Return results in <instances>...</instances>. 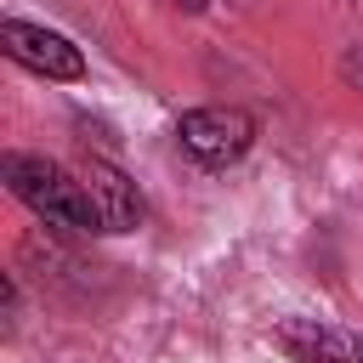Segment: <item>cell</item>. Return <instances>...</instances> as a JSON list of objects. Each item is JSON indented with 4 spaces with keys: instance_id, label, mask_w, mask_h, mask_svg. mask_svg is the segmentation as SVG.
I'll use <instances>...</instances> for the list:
<instances>
[{
    "instance_id": "1",
    "label": "cell",
    "mask_w": 363,
    "mask_h": 363,
    "mask_svg": "<svg viewBox=\"0 0 363 363\" xmlns=\"http://www.w3.org/2000/svg\"><path fill=\"white\" fill-rule=\"evenodd\" d=\"M0 182L45 221V227H68V233H102V216L85 193V182H74L57 159L40 153H6L0 159Z\"/></svg>"
},
{
    "instance_id": "4",
    "label": "cell",
    "mask_w": 363,
    "mask_h": 363,
    "mask_svg": "<svg viewBox=\"0 0 363 363\" xmlns=\"http://www.w3.org/2000/svg\"><path fill=\"white\" fill-rule=\"evenodd\" d=\"M85 193H91V204H96V216H102V233H136L142 227V193H136V182L119 170V164H108V159H91L85 164Z\"/></svg>"
},
{
    "instance_id": "3",
    "label": "cell",
    "mask_w": 363,
    "mask_h": 363,
    "mask_svg": "<svg viewBox=\"0 0 363 363\" xmlns=\"http://www.w3.org/2000/svg\"><path fill=\"white\" fill-rule=\"evenodd\" d=\"M0 45H6L11 62L34 68V74H45V79H79V74H85L79 45H74L68 34H57V28H40V23H23V17H6V23H0Z\"/></svg>"
},
{
    "instance_id": "6",
    "label": "cell",
    "mask_w": 363,
    "mask_h": 363,
    "mask_svg": "<svg viewBox=\"0 0 363 363\" xmlns=\"http://www.w3.org/2000/svg\"><path fill=\"white\" fill-rule=\"evenodd\" d=\"M357 363H363V340H357Z\"/></svg>"
},
{
    "instance_id": "2",
    "label": "cell",
    "mask_w": 363,
    "mask_h": 363,
    "mask_svg": "<svg viewBox=\"0 0 363 363\" xmlns=\"http://www.w3.org/2000/svg\"><path fill=\"white\" fill-rule=\"evenodd\" d=\"M176 142H182V153H193L199 164L221 170V164H233V159L250 153L255 119H250L244 108H187V113L176 119Z\"/></svg>"
},
{
    "instance_id": "5",
    "label": "cell",
    "mask_w": 363,
    "mask_h": 363,
    "mask_svg": "<svg viewBox=\"0 0 363 363\" xmlns=\"http://www.w3.org/2000/svg\"><path fill=\"white\" fill-rule=\"evenodd\" d=\"M278 346L295 363H357V340H346L340 329L318 323V318H295L278 329Z\"/></svg>"
}]
</instances>
